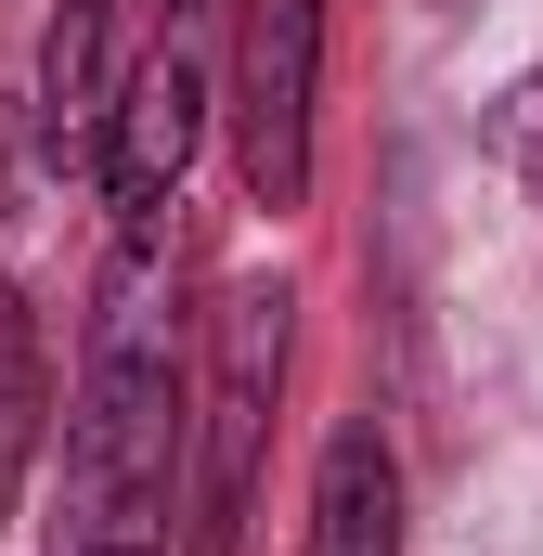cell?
<instances>
[{
  "label": "cell",
  "instance_id": "cell-7",
  "mask_svg": "<svg viewBox=\"0 0 543 556\" xmlns=\"http://www.w3.org/2000/svg\"><path fill=\"white\" fill-rule=\"evenodd\" d=\"M26 453H39V324H26V298L0 285V518H13V492H26Z\"/></svg>",
  "mask_w": 543,
  "mask_h": 556
},
{
  "label": "cell",
  "instance_id": "cell-2",
  "mask_svg": "<svg viewBox=\"0 0 543 556\" xmlns=\"http://www.w3.org/2000/svg\"><path fill=\"white\" fill-rule=\"evenodd\" d=\"M285 337H298V285L247 273L220 298V337H207V389L181 415V531L194 556H233L247 531V492H260V440H272V389H285Z\"/></svg>",
  "mask_w": 543,
  "mask_h": 556
},
{
  "label": "cell",
  "instance_id": "cell-1",
  "mask_svg": "<svg viewBox=\"0 0 543 556\" xmlns=\"http://www.w3.org/2000/svg\"><path fill=\"white\" fill-rule=\"evenodd\" d=\"M181 337H168V220L117 233V285H104V324H91V376H78V415H65V492H78V531L65 544H104V531H168V479H181Z\"/></svg>",
  "mask_w": 543,
  "mask_h": 556
},
{
  "label": "cell",
  "instance_id": "cell-6",
  "mask_svg": "<svg viewBox=\"0 0 543 556\" xmlns=\"http://www.w3.org/2000/svg\"><path fill=\"white\" fill-rule=\"evenodd\" d=\"M311 556H402V453L376 415H350L311 466Z\"/></svg>",
  "mask_w": 543,
  "mask_h": 556
},
{
  "label": "cell",
  "instance_id": "cell-9",
  "mask_svg": "<svg viewBox=\"0 0 543 556\" xmlns=\"http://www.w3.org/2000/svg\"><path fill=\"white\" fill-rule=\"evenodd\" d=\"M181 13H194V0H168V26H181Z\"/></svg>",
  "mask_w": 543,
  "mask_h": 556
},
{
  "label": "cell",
  "instance_id": "cell-3",
  "mask_svg": "<svg viewBox=\"0 0 543 556\" xmlns=\"http://www.w3.org/2000/svg\"><path fill=\"white\" fill-rule=\"evenodd\" d=\"M311 91H324V0H233V168L260 207L311 194Z\"/></svg>",
  "mask_w": 543,
  "mask_h": 556
},
{
  "label": "cell",
  "instance_id": "cell-5",
  "mask_svg": "<svg viewBox=\"0 0 543 556\" xmlns=\"http://www.w3.org/2000/svg\"><path fill=\"white\" fill-rule=\"evenodd\" d=\"M104 117H117V0H65L52 52H39V142H52V168H91Z\"/></svg>",
  "mask_w": 543,
  "mask_h": 556
},
{
  "label": "cell",
  "instance_id": "cell-8",
  "mask_svg": "<svg viewBox=\"0 0 543 556\" xmlns=\"http://www.w3.org/2000/svg\"><path fill=\"white\" fill-rule=\"evenodd\" d=\"M479 130H492V168H505V181H518V194L543 207V78L492 91V117H479Z\"/></svg>",
  "mask_w": 543,
  "mask_h": 556
},
{
  "label": "cell",
  "instance_id": "cell-4",
  "mask_svg": "<svg viewBox=\"0 0 543 556\" xmlns=\"http://www.w3.org/2000/svg\"><path fill=\"white\" fill-rule=\"evenodd\" d=\"M194 142H207V65H194L181 39H155L130 78H117V117H104V155H91V181H104L117 233H155V220H168V194H181Z\"/></svg>",
  "mask_w": 543,
  "mask_h": 556
}]
</instances>
